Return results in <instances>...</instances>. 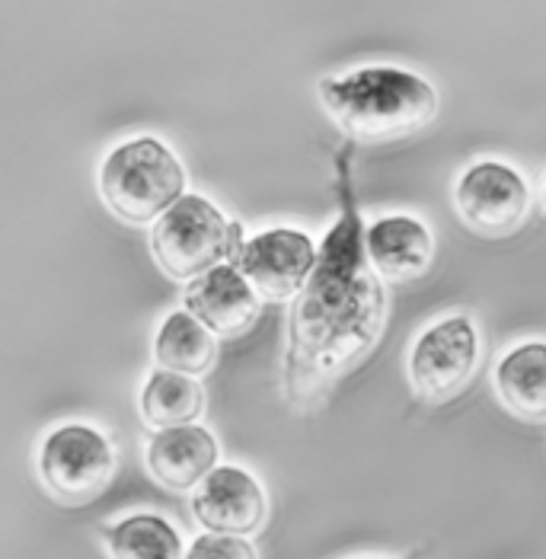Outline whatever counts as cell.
<instances>
[{
  "mask_svg": "<svg viewBox=\"0 0 546 559\" xmlns=\"http://www.w3.org/2000/svg\"><path fill=\"white\" fill-rule=\"evenodd\" d=\"M339 217L317 247V265L288 320L285 400L310 409L339 378L378 345L387 323V285L365 257V224L355 202L348 154L336 160Z\"/></svg>",
  "mask_w": 546,
  "mask_h": 559,
  "instance_id": "6da1fadb",
  "label": "cell"
},
{
  "mask_svg": "<svg viewBox=\"0 0 546 559\" xmlns=\"http://www.w3.org/2000/svg\"><path fill=\"white\" fill-rule=\"evenodd\" d=\"M317 93L336 129L358 144L413 138L428 129L441 109V96L428 78L393 64H368L323 78Z\"/></svg>",
  "mask_w": 546,
  "mask_h": 559,
  "instance_id": "7a4b0ae2",
  "label": "cell"
},
{
  "mask_svg": "<svg viewBox=\"0 0 546 559\" xmlns=\"http://www.w3.org/2000/svg\"><path fill=\"white\" fill-rule=\"evenodd\" d=\"M99 195L126 224H154L186 195V167L161 138L141 134L112 147L99 167Z\"/></svg>",
  "mask_w": 546,
  "mask_h": 559,
  "instance_id": "3957f363",
  "label": "cell"
},
{
  "mask_svg": "<svg viewBox=\"0 0 546 559\" xmlns=\"http://www.w3.org/2000/svg\"><path fill=\"white\" fill-rule=\"evenodd\" d=\"M244 250V227L195 192H186L154 221L151 253L173 282H192L221 262H234Z\"/></svg>",
  "mask_w": 546,
  "mask_h": 559,
  "instance_id": "277c9868",
  "label": "cell"
},
{
  "mask_svg": "<svg viewBox=\"0 0 546 559\" xmlns=\"http://www.w3.org/2000/svg\"><path fill=\"white\" fill-rule=\"evenodd\" d=\"M36 471L48 496L64 506H86L109 489L116 476V448L99 429L68 423L43 438Z\"/></svg>",
  "mask_w": 546,
  "mask_h": 559,
  "instance_id": "5b68a950",
  "label": "cell"
},
{
  "mask_svg": "<svg viewBox=\"0 0 546 559\" xmlns=\"http://www.w3.org/2000/svg\"><path fill=\"white\" fill-rule=\"evenodd\" d=\"M483 355L479 326L470 313H451L422 330L406 355V378L422 403H448L473 381Z\"/></svg>",
  "mask_w": 546,
  "mask_h": 559,
  "instance_id": "8992f818",
  "label": "cell"
},
{
  "mask_svg": "<svg viewBox=\"0 0 546 559\" xmlns=\"http://www.w3.org/2000/svg\"><path fill=\"white\" fill-rule=\"evenodd\" d=\"M531 186L505 160H476L454 182V209L463 224L489 240L511 237L531 215Z\"/></svg>",
  "mask_w": 546,
  "mask_h": 559,
  "instance_id": "52a82bcc",
  "label": "cell"
},
{
  "mask_svg": "<svg viewBox=\"0 0 546 559\" xmlns=\"http://www.w3.org/2000/svg\"><path fill=\"white\" fill-rule=\"evenodd\" d=\"M234 265L262 301H295L317 265V243L297 227H269L244 240Z\"/></svg>",
  "mask_w": 546,
  "mask_h": 559,
  "instance_id": "ba28073f",
  "label": "cell"
},
{
  "mask_svg": "<svg viewBox=\"0 0 546 559\" xmlns=\"http://www.w3.org/2000/svg\"><path fill=\"white\" fill-rule=\"evenodd\" d=\"M192 515L211 534L252 537L265 524L269 499L250 471L237 464H217L192 489Z\"/></svg>",
  "mask_w": 546,
  "mask_h": 559,
  "instance_id": "9c48e42d",
  "label": "cell"
},
{
  "mask_svg": "<svg viewBox=\"0 0 546 559\" xmlns=\"http://www.w3.org/2000/svg\"><path fill=\"white\" fill-rule=\"evenodd\" d=\"M182 310H189L211 336L240 340L256 326L262 298L252 292V285L234 262H221L199 278L186 282Z\"/></svg>",
  "mask_w": 546,
  "mask_h": 559,
  "instance_id": "30bf717a",
  "label": "cell"
},
{
  "mask_svg": "<svg viewBox=\"0 0 546 559\" xmlns=\"http://www.w3.org/2000/svg\"><path fill=\"white\" fill-rule=\"evenodd\" d=\"M365 257L383 285H406L428 272L435 237L416 215H383L365 227Z\"/></svg>",
  "mask_w": 546,
  "mask_h": 559,
  "instance_id": "8fae6325",
  "label": "cell"
},
{
  "mask_svg": "<svg viewBox=\"0 0 546 559\" xmlns=\"http://www.w3.org/2000/svg\"><path fill=\"white\" fill-rule=\"evenodd\" d=\"M144 464L169 492H192L217 467V441L199 423L161 429L144 448Z\"/></svg>",
  "mask_w": 546,
  "mask_h": 559,
  "instance_id": "7c38bea8",
  "label": "cell"
},
{
  "mask_svg": "<svg viewBox=\"0 0 546 559\" xmlns=\"http://www.w3.org/2000/svg\"><path fill=\"white\" fill-rule=\"evenodd\" d=\"M496 396L524 423H546V343L511 345L496 365Z\"/></svg>",
  "mask_w": 546,
  "mask_h": 559,
  "instance_id": "4fadbf2b",
  "label": "cell"
},
{
  "mask_svg": "<svg viewBox=\"0 0 546 559\" xmlns=\"http://www.w3.org/2000/svg\"><path fill=\"white\" fill-rule=\"evenodd\" d=\"M138 406H141V419L154 431L192 426L205 413V388L199 384V378L157 368L147 374Z\"/></svg>",
  "mask_w": 546,
  "mask_h": 559,
  "instance_id": "5bb4252c",
  "label": "cell"
},
{
  "mask_svg": "<svg viewBox=\"0 0 546 559\" xmlns=\"http://www.w3.org/2000/svg\"><path fill=\"white\" fill-rule=\"evenodd\" d=\"M154 358L167 371L189 378L209 374L217 361V336H211L189 310H173L154 336Z\"/></svg>",
  "mask_w": 546,
  "mask_h": 559,
  "instance_id": "9a60e30c",
  "label": "cell"
},
{
  "mask_svg": "<svg viewBox=\"0 0 546 559\" xmlns=\"http://www.w3.org/2000/svg\"><path fill=\"white\" fill-rule=\"evenodd\" d=\"M103 544L112 559H182L186 547L179 531L164 515L138 512L106 524Z\"/></svg>",
  "mask_w": 546,
  "mask_h": 559,
  "instance_id": "2e32d148",
  "label": "cell"
},
{
  "mask_svg": "<svg viewBox=\"0 0 546 559\" xmlns=\"http://www.w3.org/2000/svg\"><path fill=\"white\" fill-rule=\"evenodd\" d=\"M182 559H259L256 547L250 544V537H230V534H199Z\"/></svg>",
  "mask_w": 546,
  "mask_h": 559,
  "instance_id": "e0dca14e",
  "label": "cell"
},
{
  "mask_svg": "<svg viewBox=\"0 0 546 559\" xmlns=\"http://www.w3.org/2000/svg\"><path fill=\"white\" fill-rule=\"evenodd\" d=\"M541 202H544V212H546V182H544V195H541Z\"/></svg>",
  "mask_w": 546,
  "mask_h": 559,
  "instance_id": "ac0fdd59",
  "label": "cell"
},
{
  "mask_svg": "<svg viewBox=\"0 0 546 559\" xmlns=\"http://www.w3.org/2000/svg\"><path fill=\"white\" fill-rule=\"evenodd\" d=\"M368 559H375V557H368Z\"/></svg>",
  "mask_w": 546,
  "mask_h": 559,
  "instance_id": "d6986e66",
  "label": "cell"
}]
</instances>
